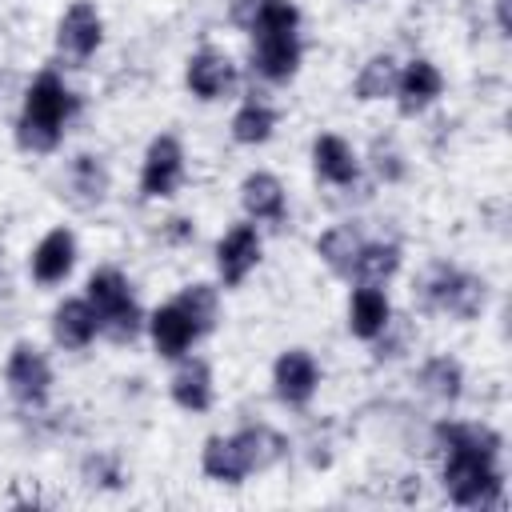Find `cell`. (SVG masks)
<instances>
[{
    "label": "cell",
    "instance_id": "cell-1",
    "mask_svg": "<svg viewBox=\"0 0 512 512\" xmlns=\"http://www.w3.org/2000/svg\"><path fill=\"white\" fill-rule=\"evenodd\" d=\"M444 456V488L460 508H500L504 480L496 472L500 436L484 424H440L436 428Z\"/></svg>",
    "mask_w": 512,
    "mask_h": 512
},
{
    "label": "cell",
    "instance_id": "cell-2",
    "mask_svg": "<svg viewBox=\"0 0 512 512\" xmlns=\"http://www.w3.org/2000/svg\"><path fill=\"white\" fill-rule=\"evenodd\" d=\"M76 100L56 72H40L24 92V112L16 120V144L24 152H52L64 136V120L72 116Z\"/></svg>",
    "mask_w": 512,
    "mask_h": 512
},
{
    "label": "cell",
    "instance_id": "cell-3",
    "mask_svg": "<svg viewBox=\"0 0 512 512\" xmlns=\"http://www.w3.org/2000/svg\"><path fill=\"white\" fill-rule=\"evenodd\" d=\"M92 308H96V324H100V336H108L112 344H132L144 328V312L140 304L132 300L128 292V280L116 272V268H96L88 276V296H84Z\"/></svg>",
    "mask_w": 512,
    "mask_h": 512
},
{
    "label": "cell",
    "instance_id": "cell-4",
    "mask_svg": "<svg viewBox=\"0 0 512 512\" xmlns=\"http://www.w3.org/2000/svg\"><path fill=\"white\" fill-rule=\"evenodd\" d=\"M424 300H428V308H440L448 316L472 320L484 308V280H476L468 272H456L448 264H436L432 276L424 280Z\"/></svg>",
    "mask_w": 512,
    "mask_h": 512
},
{
    "label": "cell",
    "instance_id": "cell-5",
    "mask_svg": "<svg viewBox=\"0 0 512 512\" xmlns=\"http://www.w3.org/2000/svg\"><path fill=\"white\" fill-rule=\"evenodd\" d=\"M4 380H8V392L28 404V408H40L48 400V388H52V368L44 360L40 348L32 344H16L8 352V364H4Z\"/></svg>",
    "mask_w": 512,
    "mask_h": 512
},
{
    "label": "cell",
    "instance_id": "cell-6",
    "mask_svg": "<svg viewBox=\"0 0 512 512\" xmlns=\"http://www.w3.org/2000/svg\"><path fill=\"white\" fill-rule=\"evenodd\" d=\"M184 176V148L176 136H156L144 152V168H140V192L148 200H168L180 188Z\"/></svg>",
    "mask_w": 512,
    "mask_h": 512
},
{
    "label": "cell",
    "instance_id": "cell-7",
    "mask_svg": "<svg viewBox=\"0 0 512 512\" xmlns=\"http://www.w3.org/2000/svg\"><path fill=\"white\" fill-rule=\"evenodd\" d=\"M252 68L272 80V84H288L300 68V40L296 32H252Z\"/></svg>",
    "mask_w": 512,
    "mask_h": 512
},
{
    "label": "cell",
    "instance_id": "cell-8",
    "mask_svg": "<svg viewBox=\"0 0 512 512\" xmlns=\"http://www.w3.org/2000/svg\"><path fill=\"white\" fill-rule=\"evenodd\" d=\"M100 36H104V24H100V12L96 4L88 0H76L64 16H60V28H56V48L72 60H88L96 48H100Z\"/></svg>",
    "mask_w": 512,
    "mask_h": 512
},
{
    "label": "cell",
    "instance_id": "cell-9",
    "mask_svg": "<svg viewBox=\"0 0 512 512\" xmlns=\"http://www.w3.org/2000/svg\"><path fill=\"white\" fill-rule=\"evenodd\" d=\"M188 88L200 96V100H224L236 92V64L216 52V48H200L196 56H188V72H184Z\"/></svg>",
    "mask_w": 512,
    "mask_h": 512
},
{
    "label": "cell",
    "instance_id": "cell-10",
    "mask_svg": "<svg viewBox=\"0 0 512 512\" xmlns=\"http://www.w3.org/2000/svg\"><path fill=\"white\" fill-rule=\"evenodd\" d=\"M272 384H276V396L288 404V408H300L312 400L316 384H320V372H316V360L304 352V348H288L276 368H272Z\"/></svg>",
    "mask_w": 512,
    "mask_h": 512
},
{
    "label": "cell",
    "instance_id": "cell-11",
    "mask_svg": "<svg viewBox=\"0 0 512 512\" xmlns=\"http://www.w3.org/2000/svg\"><path fill=\"white\" fill-rule=\"evenodd\" d=\"M260 264V232L252 224H236L216 244V268L224 284H240Z\"/></svg>",
    "mask_w": 512,
    "mask_h": 512
},
{
    "label": "cell",
    "instance_id": "cell-12",
    "mask_svg": "<svg viewBox=\"0 0 512 512\" xmlns=\"http://www.w3.org/2000/svg\"><path fill=\"white\" fill-rule=\"evenodd\" d=\"M440 92H444V76L436 72V64H432V60H412V64L400 72L392 96H396L400 116H420Z\"/></svg>",
    "mask_w": 512,
    "mask_h": 512
},
{
    "label": "cell",
    "instance_id": "cell-13",
    "mask_svg": "<svg viewBox=\"0 0 512 512\" xmlns=\"http://www.w3.org/2000/svg\"><path fill=\"white\" fill-rule=\"evenodd\" d=\"M148 332H152V344H156V352H160L164 360H180V356H184V352H188V348L200 340L196 324L188 320V312H184L176 300L152 312Z\"/></svg>",
    "mask_w": 512,
    "mask_h": 512
},
{
    "label": "cell",
    "instance_id": "cell-14",
    "mask_svg": "<svg viewBox=\"0 0 512 512\" xmlns=\"http://www.w3.org/2000/svg\"><path fill=\"white\" fill-rule=\"evenodd\" d=\"M388 324H392V304H388V296H384L376 284H360V288L352 292V300H348V328H352V336L376 340V336L388 332Z\"/></svg>",
    "mask_w": 512,
    "mask_h": 512
},
{
    "label": "cell",
    "instance_id": "cell-15",
    "mask_svg": "<svg viewBox=\"0 0 512 512\" xmlns=\"http://www.w3.org/2000/svg\"><path fill=\"white\" fill-rule=\"evenodd\" d=\"M72 264H76V236L68 228H52L32 252V276L40 284H60L72 272Z\"/></svg>",
    "mask_w": 512,
    "mask_h": 512
},
{
    "label": "cell",
    "instance_id": "cell-16",
    "mask_svg": "<svg viewBox=\"0 0 512 512\" xmlns=\"http://www.w3.org/2000/svg\"><path fill=\"white\" fill-rule=\"evenodd\" d=\"M100 324H96V308L88 300H64L52 312V336L60 348H88L96 340Z\"/></svg>",
    "mask_w": 512,
    "mask_h": 512
},
{
    "label": "cell",
    "instance_id": "cell-17",
    "mask_svg": "<svg viewBox=\"0 0 512 512\" xmlns=\"http://www.w3.org/2000/svg\"><path fill=\"white\" fill-rule=\"evenodd\" d=\"M312 168H316V176L324 184H352L356 172H360L356 152L340 136H332V132L316 136V144H312Z\"/></svg>",
    "mask_w": 512,
    "mask_h": 512
},
{
    "label": "cell",
    "instance_id": "cell-18",
    "mask_svg": "<svg viewBox=\"0 0 512 512\" xmlns=\"http://www.w3.org/2000/svg\"><path fill=\"white\" fill-rule=\"evenodd\" d=\"M240 204L252 220H268V224H280L284 220V188L272 172H252L244 176L240 184Z\"/></svg>",
    "mask_w": 512,
    "mask_h": 512
},
{
    "label": "cell",
    "instance_id": "cell-19",
    "mask_svg": "<svg viewBox=\"0 0 512 512\" xmlns=\"http://www.w3.org/2000/svg\"><path fill=\"white\" fill-rule=\"evenodd\" d=\"M172 400L184 412H204L212 404V372L204 360H184L172 376Z\"/></svg>",
    "mask_w": 512,
    "mask_h": 512
},
{
    "label": "cell",
    "instance_id": "cell-20",
    "mask_svg": "<svg viewBox=\"0 0 512 512\" xmlns=\"http://www.w3.org/2000/svg\"><path fill=\"white\" fill-rule=\"evenodd\" d=\"M232 440H236V448H240V456H244L248 472H264V468H272V464L288 452L284 436H276V432H272V428H264V424L244 428V432H236Z\"/></svg>",
    "mask_w": 512,
    "mask_h": 512
},
{
    "label": "cell",
    "instance_id": "cell-21",
    "mask_svg": "<svg viewBox=\"0 0 512 512\" xmlns=\"http://www.w3.org/2000/svg\"><path fill=\"white\" fill-rule=\"evenodd\" d=\"M200 464H204V472H208L212 480H220V484H240V480L248 476V464H244V456H240V448H236L232 436H208Z\"/></svg>",
    "mask_w": 512,
    "mask_h": 512
},
{
    "label": "cell",
    "instance_id": "cell-22",
    "mask_svg": "<svg viewBox=\"0 0 512 512\" xmlns=\"http://www.w3.org/2000/svg\"><path fill=\"white\" fill-rule=\"evenodd\" d=\"M360 232L352 228V224H336V228H328L324 236H320V244H316V252H320V260L336 272V276H352V264H356V252H360Z\"/></svg>",
    "mask_w": 512,
    "mask_h": 512
},
{
    "label": "cell",
    "instance_id": "cell-23",
    "mask_svg": "<svg viewBox=\"0 0 512 512\" xmlns=\"http://www.w3.org/2000/svg\"><path fill=\"white\" fill-rule=\"evenodd\" d=\"M68 188L76 192V204H100L108 192V168L100 156H76L68 168Z\"/></svg>",
    "mask_w": 512,
    "mask_h": 512
},
{
    "label": "cell",
    "instance_id": "cell-24",
    "mask_svg": "<svg viewBox=\"0 0 512 512\" xmlns=\"http://www.w3.org/2000/svg\"><path fill=\"white\" fill-rule=\"evenodd\" d=\"M396 268H400V248L396 244H360L352 276L360 284H384L388 276H396Z\"/></svg>",
    "mask_w": 512,
    "mask_h": 512
},
{
    "label": "cell",
    "instance_id": "cell-25",
    "mask_svg": "<svg viewBox=\"0 0 512 512\" xmlns=\"http://www.w3.org/2000/svg\"><path fill=\"white\" fill-rule=\"evenodd\" d=\"M396 80H400L396 60L380 52V56H372V60L360 68V76H356V96H360V100H384V96L396 92Z\"/></svg>",
    "mask_w": 512,
    "mask_h": 512
},
{
    "label": "cell",
    "instance_id": "cell-26",
    "mask_svg": "<svg viewBox=\"0 0 512 512\" xmlns=\"http://www.w3.org/2000/svg\"><path fill=\"white\" fill-rule=\"evenodd\" d=\"M276 128V112L260 100H248L236 116H232V140L236 144H264Z\"/></svg>",
    "mask_w": 512,
    "mask_h": 512
},
{
    "label": "cell",
    "instance_id": "cell-27",
    "mask_svg": "<svg viewBox=\"0 0 512 512\" xmlns=\"http://www.w3.org/2000/svg\"><path fill=\"white\" fill-rule=\"evenodd\" d=\"M176 304L188 312V320L196 324V332L204 336V332H212L216 328V320H220V296H216V288L212 284H188L180 296H176Z\"/></svg>",
    "mask_w": 512,
    "mask_h": 512
},
{
    "label": "cell",
    "instance_id": "cell-28",
    "mask_svg": "<svg viewBox=\"0 0 512 512\" xmlns=\"http://www.w3.org/2000/svg\"><path fill=\"white\" fill-rule=\"evenodd\" d=\"M420 384L436 396V400H456L460 396V384H464V372L452 356H432L424 368H420Z\"/></svg>",
    "mask_w": 512,
    "mask_h": 512
},
{
    "label": "cell",
    "instance_id": "cell-29",
    "mask_svg": "<svg viewBox=\"0 0 512 512\" xmlns=\"http://www.w3.org/2000/svg\"><path fill=\"white\" fill-rule=\"evenodd\" d=\"M372 156H376V172H380L384 180H400V176H404V164H400V152H396L392 144L384 148V144L376 140V148H372Z\"/></svg>",
    "mask_w": 512,
    "mask_h": 512
},
{
    "label": "cell",
    "instance_id": "cell-30",
    "mask_svg": "<svg viewBox=\"0 0 512 512\" xmlns=\"http://www.w3.org/2000/svg\"><path fill=\"white\" fill-rule=\"evenodd\" d=\"M256 12H260V0H232V20H236V24L248 28V24L256 20Z\"/></svg>",
    "mask_w": 512,
    "mask_h": 512
},
{
    "label": "cell",
    "instance_id": "cell-31",
    "mask_svg": "<svg viewBox=\"0 0 512 512\" xmlns=\"http://www.w3.org/2000/svg\"><path fill=\"white\" fill-rule=\"evenodd\" d=\"M496 16H500V28L508 32V0H496Z\"/></svg>",
    "mask_w": 512,
    "mask_h": 512
}]
</instances>
